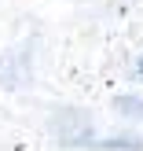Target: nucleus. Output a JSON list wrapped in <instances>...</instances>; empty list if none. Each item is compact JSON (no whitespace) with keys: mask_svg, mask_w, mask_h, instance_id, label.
<instances>
[{"mask_svg":"<svg viewBox=\"0 0 143 151\" xmlns=\"http://www.w3.org/2000/svg\"><path fill=\"white\" fill-rule=\"evenodd\" d=\"M110 107L117 114H125V118H143V100H136V96H114Z\"/></svg>","mask_w":143,"mask_h":151,"instance_id":"f03ea898","label":"nucleus"},{"mask_svg":"<svg viewBox=\"0 0 143 151\" xmlns=\"http://www.w3.org/2000/svg\"><path fill=\"white\" fill-rule=\"evenodd\" d=\"M136 74H139V78H143V55H139V63H136Z\"/></svg>","mask_w":143,"mask_h":151,"instance_id":"7ed1b4c3","label":"nucleus"},{"mask_svg":"<svg viewBox=\"0 0 143 151\" xmlns=\"http://www.w3.org/2000/svg\"><path fill=\"white\" fill-rule=\"evenodd\" d=\"M73 147H99V151H143V140H139V137H129V133H121V137H103V140L81 137Z\"/></svg>","mask_w":143,"mask_h":151,"instance_id":"f257e3e1","label":"nucleus"}]
</instances>
